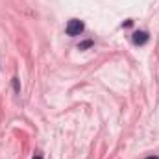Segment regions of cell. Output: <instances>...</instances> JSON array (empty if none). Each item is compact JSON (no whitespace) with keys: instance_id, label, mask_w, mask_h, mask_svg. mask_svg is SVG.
<instances>
[{"instance_id":"3","label":"cell","mask_w":159,"mask_h":159,"mask_svg":"<svg viewBox=\"0 0 159 159\" xmlns=\"http://www.w3.org/2000/svg\"><path fill=\"white\" fill-rule=\"evenodd\" d=\"M91 44H93V41H85V43H81V44H80L78 48H80V50H83V48H89Z\"/></svg>"},{"instance_id":"4","label":"cell","mask_w":159,"mask_h":159,"mask_svg":"<svg viewBox=\"0 0 159 159\" xmlns=\"http://www.w3.org/2000/svg\"><path fill=\"white\" fill-rule=\"evenodd\" d=\"M13 87H15V91H17V93L20 91V85H19V80H17V78H13Z\"/></svg>"},{"instance_id":"5","label":"cell","mask_w":159,"mask_h":159,"mask_svg":"<svg viewBox=\"0 0 159 159\" xmlns=\"http://www.w3.org/2000/svg\"><path fill=\"white\" fill-rule=\"evenodd\" d=\"M34 159H43V156H41V154H35V156H34Z\"/></svg>"},{"instance_id":"2","label":"cell","mask_w":159,"mask_h":159,"mask_svg":"<svg viewBox=\"0 0 159 159\" xmlns=\"http://www.w3.org/2000/svg\"><path fill=\"white\" fill-rule=\"evenodd\" d=\"M133 43L135 44H146L148 43V34L146 32H135L133 34Z\"/></svg>"},{"instance_id":"1","label":"cell","mask_w":159,"mask_h":159,"mask_svg":"<svg viewBox=\"0 0 159 159\" xmlns=\"http://www.w3.org/2000/svg\"><path fill=\"white\" fill-rule=\"evenodd\" d=\"M65 32H67V35H70V37L80 35V34L83 32V22L78 20V19H70L69 24H67V28H65Z\"/></svg>"},{"instance_id":"6","label":"cell","mask_w":159,"mask_h":159,"mask_svg":"<svg viewBox=\"0 0 159 159\" xmlns=\"http://www.w3.org/2000/svg\"><path fill=\"white\" fill-rule=\"evenodd\" d=\"M146 159H159L157 156H150V157H146Z\"/></svg>"}]
</instances>
